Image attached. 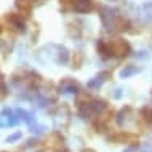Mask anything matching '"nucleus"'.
Wrapping results in <instances>:
<instances>
[{
	"instance_id": "f03ea898",
	"label": "nucleus",
	"mask_w": 152,
	"mask_h": 152,
	"mask_svg": "<svg viewBox=\"0 0 152 152\" xmlns=\"http://www.w3.org/2000/svg\"><path fill=\"white\" fill-rule=\"evenodd\" d=\"M109 45H110V50H112V55L115 58H125L131 53V47L126 40L123 39H114V40H109Z\"/></svg>"
},
{
	"instance_id": "2eb2a0df",
	"label": "nucleus",
	"mask_w": 152,
	"mask_h": 152,
	"mask_svg": "<svg viewBox=\"0 0 152 152\" xmlns=\"http://www.w3.org/2000/svg\"><path fill=\"white\" fill-rule=\"evenodd\" d=\"M23 138V133L21 131H16V133H13V134H10V136H8L5 141L8 142V144H11V142H16V141H19V139Z\"/></svg>"
},
{
	"instance_id": "9b49d317",
	"label": "nucleus",
	"mask_w": 152,
	"mask_h": 152,
	"mask_svg": "<svg viewBox=\"0 0 152 152\" xmlns=\"http://www.w3.org/2000/svg\"><path fill=\"white\" fill-rule=\"evenodd\" d=\"M15 5L19 11H23L24 15H29L31 10H32V0H16Z\"/></svg>"
},
{
	"instance_id": "ddd939ff",
	"label": "nucleus",
	"mask_w": 152,
	"mask_h": 152,
	"mask_svg": "<svg viewBox=\"0 0 152 152\" xmlns=\"http://www.w3.org/2000/svg\"><path fill=\"white\" fill-rule=\"evenodd\" d=\"M85 61V55L82 51H75L74 53V58H72V67L74 69H80L82 64Z\"/></svg>"
},
{
	"instance_id": "6ab92c4d",
	"label": "nucleus",
	"mask_w": 152,
	"mask_h": 152,
	"mask_svg": "<svg viewBox=\"0 0 152 152\" xmlns=\"http://www.w3.org/2000/svg\"><path fill=\"white\" fill-rule=\"evenodd\" d=\"M138 149H139V146H138V142H136V144H133V146L125 147V151H123V152H136Z\"/></svg>"
},
{
	"instance_id": "f8f14e48",
	"label": "nucleus",
	"mask_w": 152,
	"mask_h": 152,
	"mask_svg": "<svg viewBox=\"0 0 152 152\" xmlns=\"http://www.w3.org/2000/svg\"><path fill=\"white\" fill-rule=\"evenodd\" d=\"M139 71H141V67H138V66H125L120 71V79H128V77L138 74Z\"/></svg>"
},
{
	"instance_id": "9d476101",
	"label": "nucleus",
	"mask_w": 152,
	"mask_h": 152,
	"mask_svg": "<svg viewBox=\"0 0 152 152\" xmlns=\"http://www.w3.org/2000/svg\"><path fill=\"white\" fill-rule=\"evenodd\" d=\"M16 114H18V117L21 118L23 122H26L27 125H34V122H35V117H34V114H32V112H27L26 109H23V107H18V109H16Z\"/></svg>"
},
{
	"instance_id": "1a4fd4ad",
	"label": "nucleus",
	"mask_w": 152,
	"mask_h": 152,
	"mask_svg": "<svg viewBox=\"0 0 152 152\" xmlns=\"http://www.w3.org/2000/svg\"><path fill=\"white\" fill-rule=\"evenodd\" d=\"M131 114H133V109L130 107V106H125L120 112L117 114V117H115V123L118 126H125L126 123H128L130 120V117H131Z\"/></svg>"
},
{
	"instance_id": "6e6552de",
	"label": "nucleus",
	"mask_w": 152,
	"mask_h": 152,
	"mask_svg": "<svg viewBox=\"0 0 152 152\" xmlns=\"http://www.w3.org/2000/svg\"><path fill=\"white\" fill-rule=\"evenodd\" d=\"M55 56V59L58 61L59 64H67L69 63V58H71V53L66 47L63 45H55V53H51Z\"/></svg>"
},
{
	"instance_id": "dca6fc26",
	"label": "nucleus",
	"mask_w": 152,
	"mask_h": 152,
	"mask_svg": "<svg viewBox=\"0 0 152 152\" xmlns=\"http://www.w3.org/2000/svg\"><path fill=\"white\" fill-rule=\"evenodd\" d=\"M31 131L35 134V136H39V134H42L45 133V130H47V126H43V125H31Z\"/></svg>"
},
{
	"instance_id": "412c9836",
	"label": "nucleus",
	"mask_w": 152,
	"mask_h": 152,
	"mask_svg": "<svg viewBox=\"0 0 152 152\" xmlns=\"http://www.w3.org/2000/svg\"><path fill=\"white\" fill-rule=\"evenodd\" d=\"M0 32H2V27H0Z\"/></svg>"
},
{
	"instance_id": "4468645a",
	"label": "nucleus",
	"mask_w": 152,
	"mask_h": 152,
	"mask_svg": "<svg viewBox=\"0 0 152 152\" xmlns=\"http://www.w3.org/2000/svg\"><path fill=\"white\" fill-rule=\"evenodd\" d=\"M141 117L144 118L147 123H152V109L151 107H142L141 109Z\"/></svg>"
},
{
	"instance_id": "f257e3e1",
	"label": "nucleus",
	"mask_w": 152,
	"mask_h": 152,
	"mask_svg": "<svg viewBox=\"0 0 152 152\" xmlns=\"http://www.w3.org/2000/svg\"><path fill=\"white\" fill-rule=\"evenodd\" d=\"M99 18L102 26L106 27V31L109 32H125L130 27V23L126 21L123 16L118 13L117 10L110 7H101L99 10Z\"/></svg>"
},
{
	"instance_id": "0eeeda50",
	"label": "nucleus",
	"mask_w": 152,
	"mask_h": 152,
	"mask_svg": "<svg viewBox=\"0 0 152 152\" xmlns=\"http://www.w3.org/2000/svg\"><path fill=\"white\" fill-rule=\"evenodd\" d=\"M96 50H98V55H99L102 59H110V58H114L112 50H110V45H109V40L99 39V40L96 42Z\"/></svg>"
},
{
	"instance_id": "f3484780",
	"label": "nucleus",
	"mask_w": 152,
	"mask_h": 152,
	"mask_svg": "<svg viewBox=\"0 0 152 152\" xmlns=\"http://www.w3.org/2000/svg\"><path fill=\"white\" fill-rule=\"evenodd\" d=\"M122 94H123V88L118 87V88H115V90L112 91V98H114V99H120Z\"/></svg>"
},
{
	"instance_id": "7ed1b4c3",
	"label": "nucleus",
	"mask_w": 152,
	"mask_h": 152,
	"mask_svg": "<svg viewBox=\"0 0 152 152\" xmlns=\"http://www.w3.org/2000/svg\"><path fill=\"white\" fill-rule=\"evenodd\" d=\"M58 91L61 94H79L80 93V83L75 82L74 79L66 77V79L61 80V83L58 87Z\"/></svg>"
},
{
	"instance_id": "a211bd4d",
	"label": "nucleus",
	"mask_w": 152,
	"mask_h": 152,
	"mask_svg": "<svg viewBox=\"0 0 152 152\" xmlns=\"http://www.w3.org/2000/svg\"><path fill=\"white\" fill-rule=\"evenodd\" d=\"M37 146V138H31L26 141V144H24V149H27V147H34Z\"/></svg>"
},
{
	"instance_id": "423d86ee",
	"label": "nucleus",
	"mask_w": 152,
	"mask_h": 152,
	"mask_svg": "<svg viewBox=\"0 0 152 152\" xmlns=\"http://www.w3.org/2000/svg\"><path fill=\"white\" fill-rule=\"evenodd\" d=\"M72 10L75 13H91L94 10V2L93 0H72Z\"/></svg>"
},
{
	"instance_id": "39448f33",
	"label": "nucleus",
	"mask_w": 152,
	"mask_h": 152,
	"mask_svg": "<svg viewBox=\"0 0 152 152\" xmlns=\"http://www.w3.org/2000/svg\"><path fill=\"white\" fill-rule=\"evenodd\" d=\"M110 77H112V72H110V71H102V72L98 74V75H94L91 80H88L87 88H90V90H99L102 87V83L107 82Z\"/></svg>"
},
{
	"instance_id": "20e7f679",
	"label": "nucleus",
	"mask_w": 152,
	"mask_h": 152,
	"mask_svg": "<svg viewBox=\"0 0 152 152\" xmlns=\"http://www.w3.org/2000/svg\"><path fill=\"white\" fill-rule=\"evenodd\" d=\"M5 21L10 24V27H13L16 32H19V34H24V32L27 31V26H26V21L23 19L21 15L18 13H8L5 16Z\"/></svg>"
},
{
	"instance_id": "aec40b11",
	"label": "nucleus",
	"mask_w": 152,
	"mask_h": 152,
	"mask_svg": "<svg viewBox=\"0 0 152 152\" xmlns=\"http://www.w3.org/2000/svg\"><path fill=\"white\" fill-rule=\"evenodd\" d=\"M32 2H39V0H32Z\"/></svg>"
}]
</instances>
